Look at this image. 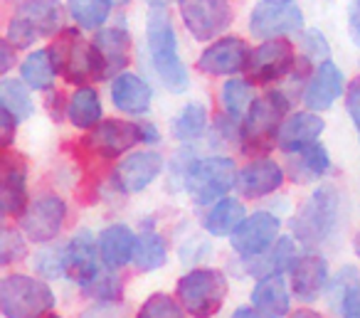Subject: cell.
<instances>
[{"label":"cell","instance_id":"obj_50","mask_svg":"<svg viewBox=\"0 0 360 318\" xmlns=\"http://www.w3.org/2000/svg\"><path fill=\"white\" fill-rule=\"evenodd\" d=\"M291 318H323V316L316 313V311H311V308H299V311L291 313Z\"/></svg>","mask_w":360,"mask_h":318},{"label":"cell","instance_id":"obj_20","mask_svg":"<svg viewBox=\"0 0 360 318\" xmlns=\"http://www.w3.org/2000/svg\"><path fill=\"white\" fill-rule=\"evenodd\" d=\"M284 185V168L271 158H257L240 170L237 188L245 198H266Z\"/></svg>","mask_w":360,"mask_h":318},{"label":"cell","instance_id":"obj_19","mask_svg":"<svg viewBox=\"0 0 360 318\" xmlns=\"http://www.w3.org/2000/svg\"><path fill=\"white\" fill-rule=\"evenodd\" d=\"M323 129V119L316 111H299V114H291L289 119H284L279 136H276V146L289 155L299 153V151L319 144Z\"/></svg>","mask_w":360,"mask_h":318},{"label":"cell","instance_id":"obj_27","mask_svg":"<svg viewBox=\"0 0 360 318\" xmlns=\"http://www.w3.org/2000/svg\"><path fill=\"white\" fill-rule=\"evenodd\" d=\"M328 301L335 311H340V318H360V286L353 267H343L335 274L328 286Z\"/></svg>","mask_w":360,"mask_h":318},{"label":"cell","instance_id":"obj_47","mask_svg":"<svg viewBox=\"0 0 360 318\" xmlns=\"http://www.w3.org/2000/svg\"><path fill=\"white\" fill-rule=\"evenodd\" d=\"M348 20H350V32H353V40L360 42V0H353V3H350Z\"/></svg>","mask_w":360,"mask_h":318},{"label":"cell","instance_id":"obj_23","mask_svg":"<svg viewBox=\"0 0 360 318\" xmlns=\"http://www.w3.org/2000/svg\"><path fill=\"white\" fill-rule=\"evenodd\" d=\"M252 306L264 318H284L291 311V296L286 279L281 274H269L257 281L252 291Z\"/></svg>","mask_w":360,"mask_h":318},{"label":"cell","instance_id":"obj_39","mask_svg":"<svg viewBox=\"0 0 360 318\" xmlns=\"http://www.w3.org/2000/svg\"><path fill=\"white\" fill-rule=\"evenodd\" d=\"M186 308L180 306V301H175L173 296L158 291L150 293L148 298L143 301V306L139 308V316L136 318H186L183 316Z\"/></svg>","mask_w":360,"mask_h":318},{"label":"cell","instance_id":"obj_30","mask_svg":"<svg viewBox=\"0 0 360 318\" xmlns=\"http://www.w3.org/2000/svg\"><path fill=\"white\" fill-rule=\"evenodd\" d=\"M296 259L299 257H296L294 242H291L289 237H281V239H276L274 247L266 249L264 254L247 259V269H250L252 274H259V276H269V274H281V272H286V269L291 272Z\"/></svg>","mask_w":360,"mask_h":318},{"label":"cell","instance_id":"obj_22","mask_svg":"<svg viewBox=\"0 0 360 318\" xmlns=\"http://www.w3.org/2000/svg\"><path fill=\"white\" fill-rule=\"evenodd\" d=\"M111 101L119 111L131 116L148 114L150 101H153V89L148 87V82L139 75H129L121 72L119 77H114L111 82Z\"/></svg>","mask_w":360,"mask_h":318},{"label":"cell","instance_id":"obj_11","mask_svg":"<svg viewBox=\"0 0 360 318\" xmlns=\"http://www.w3.org/2000/svg\"><path fill=\"white\" fill-rule=\"evenodd\" d=\"M139 144H143V126L119 119L101 121L86 136L89 151L101 155V158H119V155H124L126 151H131Z\"/></svg>","mask_w":360,"mask_h":318},{"label":"cell","instance_id":"obj_44","mask_svg":"<svg viewBox=\"0 0 360 318\" xmlns=\"http://www.w3.org/2000/svg\"><path fill=\"white\" fill-rule=\"evenodd\" d=\"M304 47L306 52H309L311 57H319V60H323V57H328V42H326L323 32L321 30H309L304 35Z\"/></svg>","mask_w":360,"mask_h":318},{"label":"cell","instance_id":"obj_51","mask_svg":"<svg viewBox=\"0 0 360 318\" xmlns=\"http://www.w3.org/2000/svg\"><path fill=\"white\" fill-rule=\"evenodd\" d=\"M262 3H269V6H289L294 0H262Z\"/></svg>","mask_w":360,"mask_h":318},{"label":"cell","instance_id":"obj_25","mask_svg":"<svg viewBox=\"0 0 360 318\" xmlns=\"http://www.w3.org/2000/svg\"><path fill=\"white\" fill-rule=\"evenodd\" d=\"M136 244H139V237L129 224H109L99 234V254L104 267L121 269L129 262H134Z\"/></svg>","mask_w":360,"mask_h":318},{"label":"cell","instance_id":"obj_17","mask_svg":"<svg viewBox=\"0 0 360 318\" xmlns=\"http://www.w3.org/2000/svg\"><path fill=\"white\" fill-rule=\"evenodd\" d=\"M3 170V212L13 217H22L27 210V165L20 153L11 148L3 151L0 158Z\"/></svg>","mask_w":360,"mask_h":318},{"label":"cell","instance_id":"obj_40","mask_svg":"<svg viewBox=\"0 0 360 318\" xmlns=\"http://www.w3.org/2000/svg\"><path fill=\"white\" fill-rule=\"evenodd\" d=\"M25 254H27V244L22 239V234L11 227L3 229V237H0V264L11 267L13 262H20Z\"/></svg>","mask_w":360,"mask_h":318},{"label":"cell","instance_id":"obj_1","mask_svg":"<svg viewBox=\"0 0 360 318\" xmlns=\"http://www.w3.org/2000/svg\"><path fill=\"white\" fill-rule=\"evenodd\" d=\"M146 40L153 70L163 87L173 94H183L191 87V77L178 55V37L165 6H150L146 15Z\"/></svg>","mask_w":360,"mask_h":318},{"label":"cell","instance_id":"obj_37","mask_svg":"<svg viewBox=\"0 0 360 318\" xmlns=\"http://www.w3.org/2000/svg\"><path fill=\"white\" fill-rule=\"evenodd\" d=\"M252 101H255L252 82L240 80V77L225 82V87H222V106H225V111H227L230 119H240V116H245L247 111H250Z\"/></svg>","mask_w":360,"mask_h":318},{"label":"cell","instance_id":"obj_13","mask_svg":"<svg viewBox=\"0 0 360 318\" xmlns=\"http://www.w3.org/2000/svg\"><path fill=\"white\" fill-rule=\"evenodd\" d=\"M252 50L242 37H220L212 42L198 60V70L210 77H230L240 75L250 67Z\"/></svg>","mask_w":360,"mask_h":318},{"label":"cell","instance_id":"obj_10","mask_svg":"<svg viewBox=\"0 0 360 318\" xmlns=\"http://www.w3.org/2000/svg\"><path fill=\"white\" fill-rule=\"evenodd\" d=\"M279 217L266 210H259V212L250 215L245 222L237 227V232L230 237V244L240 257L252 259L264 254L266 249H271L279 239Z\"/></svg>","mask_w":360,"mask_h":318},{"label":"cell","instance_id":"obj_41","mask_svg":"<svg viewBox=\"0 0 360 318\" xmlns=\"http://www.w3.org/2000/svg\"><path fill=\"white\" fill-rule=\"evenodd\" d=\"M35 269L47 279H60L67 276V269H65V249H42L40 254L35 257Z\"/></svg>","mask_w":360,"mask_h":318},{"label":"cell","instance_id":"obj_32","mask_svg":"<svg viewBox=\"0 0 360 318\" xmlns=\"http://www.w3.org/2000/svg\"><path fill=\"white\" fill-rule=\"evenodd\" d=\"M20 75L30 89L37 91H50L55 87V77H57V67L52 62L50 50H35L22 60L20 65Z\"/></svg>","mask_w":360,"mask_h":318},{"label":"cell","instance_id":"obj_42","mask_svg":"<svg viewBox=\"0 0 360 318\" xmlns=\"http://www.w3.org/2000/svg\"><path fill=\"white\" fill-rule=\"evenodd\" d=\"M6 40L11 42L15 50H25V47L35 45L37 42V35L30 30V27L25 25L22 20H18L15 15H13L11 25H8V32H6Z\"/></svg>","mask_w":360,"mask_h":318},{"label":"cell","instance_id":"obj_24","mask_svg":"<svg viewBox=\"0 0 360 318\" xmlns=\"http://www.w3.org/2000/svg\"><path fill=\"white\" fill-rule=\"evenodd\" d=\"M15 18L22 20L37 37H50L55 32H62V11L60 0H25L15 11Z\"/></svg>","mask_w":360,"mask_h":318},{"label":"cell","instance_id":"obj_2","mask_svg":"<svg viewBox=\"0 0 360 318\" xmlns=\"http://www.w3.org/2000/svg\"><path fill=\"white\" fill-rule=\"evenodd\" d=\"M340 193L333 185H321L311 193L294 220H291V232L306 247H319L333 237L335 227L340 222Z\"/></svg>","mask_w":360,"mask_h":318},{"label":"cell","instance_id":"obj_7","mask_svg":"<svg viewBox=\"0 0 360 318\" xmlns=\"http://www.w3.org/2000/svg\"><path fill=\"white\" fill-rule=\"evenodd\" d=\"M237 165L227 155L198 158L186 168V188L198 205H215L237 185Z\"/></svg>","mask_w":360,"mask_h":318},{"label":"cell","instance_id":"obj_46","mask_svg":"<svg viewBox=\"0 0 360 318\" xmlns=\"http://www.w3.org/2000/svg\"><path fill=\"white\" fill-rule=\"evenodd\" d=\"M13 50H15V47H13L8 40L0 42V72H3V75L13 70V62H15V55H13Z\"/></svg>","mask_w":360,"mask_h":318},{"label":"cell","instance_id":"obj_26","mask_svg":"<svg viewBox=\"0 0 360 318\" xmlns=\"http://www.w3.org/2000/svg\"><path fill=\"white\" fill-rule=\"evenodd\" d=\"M94 47L99 50L101 60L106 67V77L124 72L129 67L131 60V35L126 27H104V30L96 32L94 37Z\"/></svg>","mask_w":360,"mask_h":318},{"label":"cell","instance_id":"obj_8","mask_svg":"<svg viewBox=\"0 0 360 318\" xmlns=\"http://www.w3.org/2000/svg\"><path fill=\"white\" fill-rule=\"evenodd\" d=\"M180 18L195 40H215L232 25L230 0H178Z\"/></svg>","mask_w":360,"mask_h":318},{"label":"cell","instance_id":"obj_6","mask_svg":"<svg viewBox=\"0 0 360 318\" xmlns=\"http://www.w3.org/2000/svg\"><path fill=\"white\" fill-rule=\"evenodd\" d=\"M55 301V293L42 279L11 274L0 281V311L6 318H45Z\"/></svg>","mask_w":360,"mask_h":318},{"label":"cell","instance_id":"obj_43","mask_svg":"<svg viewBox=\"0 0 360 318\" xmlns=\"http://www.w3.org/2000/svg\"><path fill=\"white\" fill-rule=\"evenodd\" d=\"M345 109H348L350 121L360 129V75L348 84V91H345Z\"/></svg>","mask_w":360,"mask_h":318},{"label":"cell","instance_id":"obj_9","mask_svg":"<svg viewBox=\"0 0 360 318\" xmlns=\"http://www.w3.org/2000/svg\"><path fill=\"white\" fill-rule=\"evenodd\" d=\"M67 222V203L60 195H40L27 205L20 217V227L27 239L37 244H47L62 232Z\"/></svg>","mask_w":360,"mask_h":318},{"label":"cell","instance_id":"obj_35","mask_svg":"<svg viewBox=\"0 0 360 318\" xmlns=\"http://www.w3.org/2000/svg\"><path fill=\"white\" fill-rule=\"evenodd\" d=\"M165 259H168V247H165V239L158 232L139 234V244H136L134 254V267L139 272H155V269L163 267Z\"/></svg>","mask_w":360,"mask_h":318},{"label":"cell","instance_id":"obj_29","mask_svg":"<svg viewBox=\"0 0 360 318\" xmlns=\"http://www.w3.org/2000/svg\"><path fill=\"white\" fill-rule=\"evenodd\" d=\"M67 119L75 129H94L101 124V99L94 87H79L67 101Z\"/></svg>","mask_w":360,"mask_h":318},{"label":"cell","instance_id":"obj_28","mask_svg":"<svg viewBox=\"0 0 360 318\" xmlns=\"http://www.w3.org/2000/svg\"><path fill=\"white\" fill-rule=\"evenodd\" d=\"M247 220L245 205L237 198H222L205 215V229L212 237H232L242 222Z\"/></svg>","mask_w":360,"mask_h":318},{"label":"cell","instance_id":"obj_5","mask_svg":"<svg viewBox=\"0 0 360 318\" xmlns=\"http://www.w3.org/2000/svg\"><path fill=\"white\" fill-rule=\"evenodd\" d=\"M175 296L186 313L195 318H212L227 298V279L220 269L195 267L178 279Z\"/></svg>","mask_w":360,"mask_h":318},{"label":"cell","instance_id":"obj_49","mask_svg":"<svg viewBox=\"0 0 360 318\" xmlns=\"http://www.w3.org/2000/svg\"><path fill=\"white\" fill-rule=\"evenodd\" d=\"M158 139H160L158 129H155V126H150V124H146L143 126V144H155Z\"/></svg>","mask_w":360,"mask_h":318},{"label":"cell","instance_id":"obj_38","mask_svg":"<svg viewBox=\"0 0 360 318\" xmlns=\"http://www.w3.org/2000/svg\"><path fill=\"white\" fill-rule=\"evenodd\" d=\"M82 288H84L86 296L96 298V301H101V303H111V301H116V298H121V279L116 276V269H109V267L101 269V272Z\"/></svg>","mask_w":360,"mask_h":318},{"label":"cell","instance_id":"obj_48","mask_svg":"<svg viewBox=\"0 0 360 318\" xmlns=\"http://www.w3.org/2000/svg\"><path fill=\"white\" fill-rule=\"evenodd\" d=\"M232 318H264L262 316L257 308H250V306H242V308H237L235 313H232Z\"/></svg>","mask_w":360,"mask_h":318},{"label":"cell","instance_id":"obj_33","mask_svg":"<svg viewBox=\"0 0 360 318\" xmlns=\"http://www.w3.org/2000/svg\"><path fill=\"white\" fill-rule=\"evenodd\" d=\"M114 0H67V11L82 30H99L111 15Z\"/></svg>","mask_w":360,"mask_h":318},{"label":"cell","instance_id":"obj_15","mask_svg":"<svg viewBox=\"0 0 360 318\" xmlns=\"http://www.w3.org/2000/svg\"><path fill=\"white\" fill-rule=\"evenodd\" d=\"M163 170V158L155 151H139L131 153L114 170V188L126 195H134L146 190Z\"/></svg>","mask_w":360,"mask_h":318},{"label":"cell","instance_id":"obj_12","mask_svg":"<svg viewBox=\"0 0 360 318\" xmlns=\"http://www.w3.org/2000/svg\"><path fill=\"white\" fill-rule=\"evenodd\" d=\"M296 65L294 45L286 40H264L250 57V77L259 84H271V82L284 80Z\"/></svg>","mask_w":360,"mask_h":318},{"label":"cell","instance_id":"obj_36","mask_svg":"<svg viewBox=\"0 0 360 318\" xmlns=\"http://www.w3.org/2000/svg\"><path fill=\"white\" fill-rule=\"evenodd\" d=\"M0 104L8 109L18 121H25L35 114V104H32L30 89L25 82L20 80H3L0 82Z\"/></svg>","mask_w":360,"mask_h":318},{"label":"cell","instance_id":"obj_4","mask_svg":"<svg viewBox=\"0 0 360 318\" xmlns=\"http://www.w3.org/2000/svg\"><path fill=\"white\" fill-rule=\"evenodd\" d=\"M286 111H289V99L281 91H266L257 96L240 126L242 148L247 153H264L274 148Z\"/></svg>","mask_w":360,"mask_h":318},{"label":"cell","instance_id":"obj_52","mask_svg":"<svg viewBox=\"0 0 360 318\" xmlns=\"http://www.w3.org/2000/svg\"><path fill=\"white\" fill-rule=\"evenodd\" d=\"M353 249H355V254L360 257V232L355 234V239H353Z\"/></svg>","mask_w":360,"mask_h":318},{"label":"cell","instance_id":"obj_34","mask_svg":"<svg viewBox=\"0 0 360 318\" xmlns=\"http://www.w3.org/2000/svg\"><path fill=\"white\" fill-rule=\"evenodd\" d=\"M170 131L178 141H198L200 136H205L207 131V109L198 101L193 104H186L180 109V114L173 119L170 124Z\"/></svg>","mask_w":360,"mask_h":318},{"label":"cell","instance_id":"obj_53","mask_svg":"<svg viewBox=\"0 0 360 318\" xmlns=\"http://www.w3.org/2000/svg\"><path fill=\"white\" fill-rule=\"evenodd\" d=\"M45 318H60V316H55V313H50V316H45Z\"/></svg>","mask_w":360,"mask_h":318},{"label":"cell","instance_id":"obj_31","mask_svg":"<svg viewBox=\"0 0 360 318\" xmlns=\"http://www.w3.org/2000/svg\"><path fill=\"white\" fill-rule=\"evenodd\" d=\"M330 170V155L321 144H314L309 148L291 153V175L299 183H309V180L323 178Z\"/></svg>","mask_w":360,"mask_h":318},{"label":"cell","instance_id":"obj_21","mask_svg":"<svg viewBox=\"0 0 360 318\" xmlns=\"http://www.w3.org/2000/svg\"><path fill=\"white\" fill-rule=\"evenodd\" d=\"M326 281H328V264L321 254H304L296 259L294 269H291V288L299 301H316L323 291Z\"/></svg>","mask_w":360,"mask_h":318},{"label":"cell","instance_id":"obj_16","mask_svg":"<svg viewBox=\"0 0 360 318\" xmlns=\"http://www.w3.org/2000/svg\"><path fill=\"white\" fill-rule=\"evenodd\" d=\"M99 239H94V234L89 229H82L70 239V244L65 247V269L67 276L72 281H77L79 286H86L99 269Z\"/></svg>","mask_w":360,"mask_h":318},{"label":"cell","instance_id":"obj_14","mask_svg":"<svg viewBox=\"0 0 360 318\" xmlns=\"http://www.w3.org/2000/svg\"><path fill=\"white\" fill-rule=\"evenodd\" d=\"M304 27V13L296 3L289 6H269L259 3L250 15V30L259 40H279L281 35L299 32Z\"/></svg>","mask_w":360,"mask_h":318},{"label":"cell","instance_id":"obj_3","mask_svg":"<svg viewBox=\"0 0 360 318\" xmlns=\"http://www.w3.org/2000/svg\"><path fill=\"white\" fill-rule=\"evenodd\" d=\"M57 72L70 84L89 87V82L106 80V67L94 42H84L77 30H62L60 37L47 47Z\"/></svg>","mask_w":360,"mask_h":318},{"label":"cell","instance_id":"obj_18","mask_svg":"<svg viewBox=\"0 0 360 318\" xmlns=\"http://www.w3.org/2000/svg\"><path fill=\"white\" fill-rule=\"evenodd\" d=\"M343 87H345V80H343L340 67L330 60H323L316 67L311 82L306 84L304 104L309 106V111H316V114L330 109V106L335 104V99L343 94Z\"/></svg>","mask_w":360,"mask_h":318},{"label":"cell","instance_id":"obj_45","mask_svg":"<svg viewBox=\"0 0 360 318\" xmlns=\"http://www.w3.org/2000/svg\"><path fill=\"white\" fill-rule=\"evenodd\" d=\"M18 124H20V121H18L11 111L0 106V129H3V141H0V144H3V151L11 148L13 139H15V126Z\"/></svg>","mask_w":360,"mask_h":318}]
</instances>
